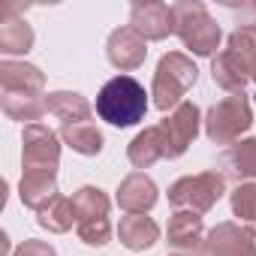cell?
Listing matches in <instances>:
<instances>
[{"label": "cell", "mask_w": 256, "mask_h": 256, "mask_svg": "<svg viewBox=\"0 0 256 256\" xmlns=\"http://www.w3.org/2000/svg\"><path fill=\"white\" fill-rule=\"evenodd\" d=\"M148 94L133 76H114L96 94V114L112 126H133L145 120Z\"/></svg>", "instance_id": "6da1fadb"}, {"label": "cell", "mask_w": 256, "mask_h": 256, "mask_svg": "<svg viewBox=\"0 0 256 256\" xmlns=\"http://www.w3.org/2000/svg\"><path fill=\"white\" fill-rule=\"evenodd\" d=\"M172 16H175V34L184 42V48H190L196 58H211L217 52L223 30L208 16L205 4H199V0H178V4H172Z\"/></svg>", "instance_id": "7a4b0ae2"}, {"label": "cell", "mask_w": 256, "mask_h": 256, "mask_svg": "<svg viewBox=\"0 0 256 256\" xmlns=\"http://www.w3.org/2000/svg\"><path fill=\"white\" fill-rule=\"evenodd\" d=\"M256 58V36L247 30H235L226 40V48L211 60V78L214 84H220L229 94H241L247 78H250V66Z\"/></svg>", "instance_id": "3957f363"}, {"label": "cell", "mask_w": 256, "mask_h": 256, "mask_svg": "<svg viewBox=\"0 0 256 256\" xmlns=\"http://www.w3.org/2000/svg\"><path fill=\"white\" fill-rule=\"evenodd\" d=\"M199 78V70L196 64L184 54V52H169L160 58L157 64V72H154V84H151V96H154V106L160 112H169V108H178L184 100V94L196 84Z\"/></svg>", "instance_id": "277c9868"}, {"label": "cell", "mask_w": 256, "mask_h": 256, "mask_svg": "<svg viewBox=\"0 0 256 256\" xmlns=\"http://www.w3.org/2000/svg\"><path fill=\"white\" fill-rule=\"evenodd\" d=\"M250 126H253V108L244 90L223 96L205 114V136L214 145H235Z\"/></svg>", "instance_id": "5b68a950"}, {"label": "cell", "mask_w": 256, "mask_h": 256, "mask_svg": "<svg viewBox=\"0 0 256 256\" xmlns=\"http://www.w3.org/2000/svg\"><path fill=\"white\" fill-rule=\"evenodd\" d=\"M226 193V175L220 172H199V175H184L169 187V205L175 211H196L205 214L211 211L220 196Z\"/></svg>", "instance_id": "8992f818"}, {"label": "cell", "mask_w": 256, "mask_h": 256, "mask_svg": "<svg viewBox=\"0 0 256 256\" xmlns=\"http://www.w3.org/2000/svg\"><path fill=\"white\" fill-rule=\"evenodd\" d=\"M199 124H202V112L196 102H181L178 108H172L157 126H160V136L166 145V157L178 160L187 154V148L193 145V139L199 136Z\"/></svg>", "instance_id": "52a82bcc"}, {"label": "cell", "mask_w": 256, "mask_h": 256, "mask_svg": "<svg viewBox=\"0 0 256 256\" xmlns=\"http://www.w3.org/2000/svg\"><path fill=\"white\" fill-rule=\"evenodd\" d=\"M169 256H208V235L202 226V214L175 211L169 217Z\"/></svg>", "instance_id": "ba28073f"}, {"label": "cell", "mask_w": 256, "mask_h": 256, "mask_svg": "<svg viewBox=\"0 0 256 256\" xmlns=\"http://www.w3.org/2000/svg\"><path fill=\"white\" fill-rule=\"evenodd\" d=\"M58 163H60V136L46 124H24V133H22V169L58 166Z\"/></svg>", "instance_id": "9c48e42d"}, {"label": "cell", "mask_w": 256, "mask_h": 256, "mask_svg": "<svg viewBox=\"0 0 256 256\" xmlns=\"http://www.w3.org/2000/svg\"><path fill=\"white\" fill-rule=\"evenodd\" d=\"M130 28L142 36V40H166L175 34V16L172 6L160 4V0H139L130 6Z\"/></svg>", "instance_id": "30bf717a"}, {"label": "cell", "mask_w": 256, "mask_h": 256, "mask_svg": "<svg viewBox=\"0 0 256 256\" xmlns=\"http://www.w3.org/2000/svg\"><path fill=\"white\" fill-rule=\"evenodd\" d=\"M58 193V166H30L22 169V181H18V199L24 208L42 211Z\"/></svg>", "instance_id": "8fae6325"}, {"label": "cell", "mask_w": 256, "mask_h": 256, "mask_svg": "<svg viewBox=\"0 0 256 256\" xmlns=\"http://www.w3.org/2000/svg\"><path fill=\"white\" fill-rule=\"evenodd\" d=\"M208 256H256V235L241 223H217L208 232Z\"/></svg>", "instance_id": "7c38bea8"}, {"label": "cell", "mask_w": 256, "mask_h": 256, "mask_svg": "<svg viewBox=\"0 0 256 256\" xmlns=\"http://www.w3.org/2000/svg\"><path fill=\"white\" fill-rule=\"evenodd\" d=\"M106 54H108V64L114 70H139L148 58V40H142L133 28H118L108 34V42H106Z\"/></svg>", "instance_id": "4fadbf2b"}, {"label": "cell", "mask_w": 256, "mask_h": 256, "mask_svg": "<svg viewBox=\"0 0 256 256\" xmlns=\"http://www.w3.org/2000/svg\"><path fill=\"white\" fill-rule=\"evenodd\" d=\"M114 202L120 205V211L126 214H148L157 205V184L145 175V172H133L118 184V196Z\"/></svg>", "instance_id": "5bb4252c"}, {"label": "cell", "mask_w": 256, "mask_h": 256, "mask_svg": "<svg viewBox=\"0 0 256 256\" xmlns=\"http://www.w3.org/2000/svg\"><path fill=\"white\" fill-rule=\"evenodd\" d=\"M0 90L4 94H30V96H46V76L34 64L22 60H4L0 64Z\"/></svg>", "instance_id": "9a60e30c"}, {"label": "cell", "mask_w": 256, "mask_h": 256, "mask_svg": "<svg viewBox=\"0 0 256 256\" xmlns=\"http://www.w3.org/2000/svg\"><path fill=\"white\" fill-rule=\"evenodd\" d=\"M118 238H120V244H124L126 250L142 253V250H151V247L157 244L160 226H157L151 217H145V214H126V217H120Z\"/></svg>", "instance_id": "2e32d148"}, {"label": "cell", "mask_w": 256, "mask_h": 256, "mask_svg": "<svg viewBox=\"0 0 256 256\" xmlns=\"http://www.w3.org/2000/svg\"><path fill=\"white\" fill-rule=\"evenodd\" d=\"M46 108H48V114H54L60 120V126L90 120V102L82 94H76V90H54V94H48L46 96Z\"/></svg>", "instance_id": "e0dca14e"}, {"label": "cell", "mask_w": 256, "mask_h": 256, "mask_svg": "<svg viewBox=\"0 0 256 256\" xmlns=\"http://www.w3.org/2000/svg\"><path fill=\"white\" fill-rule=\"evenodd\" d=\"M223 169L229 178H235L238 184L244 181H256V139H241L235 145H229L223 151Z\"/></svg>", "instance_id": "ac0fdd59"}, {"label": "cell", "mask_w": 256, "mask_h": 256, "mask_svg": "<svg viewBox=\"0 0 256 256\" xmlns=\"http://www.w3.org/2000/svg\"><path fill=\"white\" fill-rule=\"evenodd\" d=\"M34 48V28L16 16V10H6L0 22V52L4 54H28Z\"/></svg>", "instance_id": "d6986e66"}, {"label": "cell", "mask_w": 256, "mask_h": 256, "mask_svg": "<svg viewBox=\"0 0 256 256\" xmlns=\"http://www.w3.org/2000/svg\"><path fill=\"white\" fill-rule=\"evenodd\" d=\"M126 157L136 169H151L157 160L166 157V145L160 136V126H145V130L126 145Z\"/></svg>", "instance_id": "ffe728a7"}, {"label": "cell", "mask_w": 256, "mask_h": 256, "mask_svg": "<svg viewBox=\"0 0 256 256\" xmlns=\"http://www.w3.org/2000/svg\"><path fill=\"white\" fill-rule=\"evenodd\" d=\"M58 136H60L64 145H70V148H72L76 154H82V157H96V154L102 151V145H106V139H102V133H100V126L90 124V120L60 126Z\"/></svg>", "instance_id": "44dd1931"}, {"label": "cell", "mask_w": 256, "mask_h": 256, "mask_svg": "<svg viewBox=\"0 0 256 256\" xmlns=\"http://www.w3.org/2000/svg\"><path fill=\"white\" fill-rule=\"evenodd\" d=\"M0 106H4L6 118L12 120H28V124H40V118L48 112L46 108V96H30V94H4L0 90Z\"/></svg>", "instance_id": "7402d4cb"}, {"label": "cell", "mask_w": 256, "mask_h": 256, "mask_svg": "<svg viewBox=\"0 0 256 256\" xmlns=\"http://www.w3.org/2000/svg\"><path fill=\"white\" fill-rule=\"evenodd\" d=\"M36 223H40L42 229L54 232V235L70 232L72 223H78L76 208H72V199H66V196H54L42 211H36Z\"/></svg>", "instance_id": "603a6c76"}, {"label": "cell", "mask_w": 256, "mask_h": 256, "mask_svg": "<svg viewBox=\"0 0 256 256\" xmlns=\"http://www.w3.org/2000/svg\"><path fill=\"white\" fill-rule=\"evenodd\" d=\"M72 208H76V217L78 220H90V217H108V208H112V199L106 196V190L100 187H78L72 193Z\"/></svg>", "instance_id": "cb8c5ba5"}, {"label": "cell", "mask_w": 256, "mask_h": 256, "mask_svg": "<svg viewBox=\"0 0 256 256\" xmlns=\"http://www.w3.org/2000/svg\"><path fill=\"white\" fill-rule=\"evenodd\" d=\"M232 202V214L241 220V223H253L256 226V181H244L232 190L229 196Z\"/></svg>", "instance_id": "d4e9b609"}, {"label": "cell", "mask_w": 256, "mask_h": 256, "mask_svg": "<svg viewBox=\"0 0 256 256\" xmlns=\"http://www.w3.org/2000/svg\"><path fill=\"white\" fill-rule=\"evenodd\" d=\"M76 232L88 247H102L112 238V223H108V217H90V220H78Z\"/></svg>", "instance_id": "484cf974"}, {"label": "cell", "mask_w": 256, "mask_h": 256, "mask_svg": "<svg viewBox=\"0 0 256 256\" xmlns=\"http://www.w3.org/2000/svg\"><path fill=\"white\" fill-rule=\"evenodd\" d=\"M12 256H58V250L48 244V241H36V238H28L16 247Z\"/></svg>", "instance_id": "4316f807"}, {"label": "cell", "mask_w": 256, "mask_h": 256, "mask_svg": "<svg viewBox=\"0 0 256 256\" xmlns=\"http://www.w3.org/2000/svg\"><path fill=\"white\" fill-rule=\"evenodd\" d=\"M232 12H235L238 30H247V34L256 36V0H250V4H244V6H238V10H232Z\"/></svg>", "instance_id": "83f0119b"}, {"label": "cell", "mask_w": 256, "mask_h": 256, "mask_svg": "<svg viewBox=\"0 0 256 256\" xmlns=\"http://www.w3.org/2000/svg\"><path fill=\"white\" fill-rule=\"evenodd\" d=\"M250 78L256 82V58H253V66H250Z\"/></svg>", "instance_id": "f1b7e54d"}, {"label": "cell", "mask_w": 256, "mask_h": 256, "mask_svg": "<svg viewBox=\"0 0 256 256\" xmlns=\"http://www.w3.org/2000/svg\"><path fill=\"white\" fill-rule=\"evenodd\" d=\"M253 235H256V226H253Z\"/></svg>", "instance_id": "f546056e"}]
</instances>
